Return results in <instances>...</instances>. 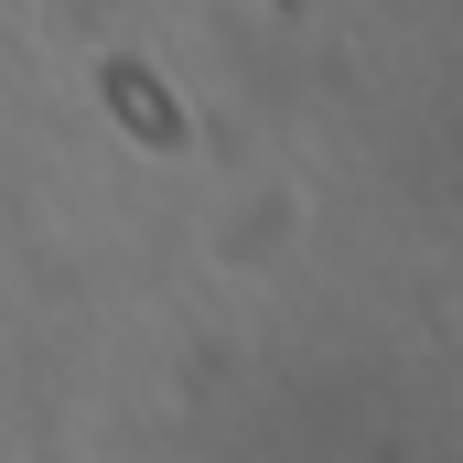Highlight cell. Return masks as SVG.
<instances>
[{
  "label": "cell",
  "mask_w": 463,
  "mask_h": 463,
  "mask_svg": "<svg viewBox=\"0 0 463 463\" xmlns=\"http://www.w3.org/2000/svg\"><path fill=\"white\" fill-rule=\"evenodd\" d=\"M109 98H129V118H140V129H173V118H162V98H151L140 76H109Z\"/></svg>",
  "instance_id": "6da1fadb"
}]
</instances>
